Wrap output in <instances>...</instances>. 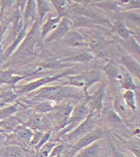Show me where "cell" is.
Returning a JSON list of instances; mask_svg holds the SVG:
<instances>
[{"instance_id":"cell-1","label":"cell","mask_w":140,"mask_h":157,"mask_svg":"<svg viewBox=\"0 0 140 157\" xmlns=\"http://www.w3.org/2000/svg\"><path fill=\"white\" fill-rule=\"evenodd\" d=\"M62 76H63V75H56V76L52 77H45L43 78L39 79L36 81H34V82L29 83V84L24 85V86H18L16 88V92L20 94H25V93H29L31 91H34L37 88L43 86L46 83L51 82L52 81L56 80Z\"/></svg>"},{"instance_id":"cell-2","label":"cell","mask_w":140,"mask_h":157,"mask_svg":"<svg viewBox=\"0 0 140 157\" xmlns=\"http://www.w3.org/2000/svg\"><path fill=\"white\" fill-rule=\"evenodd\" d=\"M26 154L20 146L14 145H4L0 147V157H22Z\"/></svg>"},{"instance_id":"cell-3","label":"cell","mask_w":140,"mask_h":157,"mask_svg":"<svg viewBox=\"0 0 140 157\" xmlns=\"http://www.w3.org/2000/svg\"><path fill=\"white\" fill-rule=\"evenodd\" d=\"M103 137L102 133L99 132H93L88 134L82 138L80 140L78 141V143L74 146V152H77L81 149L88 146V145L100 139Z\"/></svg>"},{"instance_id":"cell-4","label":"cell","mask_w":140,"mask_h":157,"mask_svg":"<svg viewBox=\"0 0 140 157\" xmlns=\"http://www.w3.org/2000/svg\"><path fill=\"white\" fill-rule=\"evenodd\" d=\"M16 137L22 141L29 143L32 139L34 135L32 130L31 129L25 127H16L14 129Z\"/></svg>"},{"instance_id":"cell-5","label":"cell","mask_w":140,"mask_h":157,"mask_svg":"<svg viewBox=\"0 0 140 157\" xmlns=\"http://www.w3.org/2000/svg\"><path fill=\"white\" fill-rule=\"evenodd\" d=\"M19 110L20 105L18 104H14L0 109V120H4L11 117L13 114L18 112Z\"/></svg>"},{"instance_id":"cell-6","label":"cell","mask_w":140,"mask_h":157,"mask_svg":"<svg viewBox=\"0 0 140 157\" xmlns=\"http://www.w3.org/2000/svg\"><path fill=\"white\" fill-rule=\"evenodd\" d=\"M100 151V146L98 144L95 143L93 145L88 147L83 151L79 156L80 157H94L99 154Z\"/></svg>"},{"instance_id":"cell-7","label":"cell","mask_w":140,"mask_h":157,"mask_svg":"<svg viewBox=\"0 0 140 157\" xmlns=\"http://www.w3.org/2000/svg\"><path fill=\"white\" fill-rule=\"evenodd\" d=\"M17 127L16 120L12 117L7 118L0 121V127L6 130L12 132Z\"/></svg>"},{"instance_id":"cell-8","label":"cell","mask_w":140,"mask_h":157,"mask_svg":"<svg viewBox=\"0 0 140 157\" xmlns=\"http://www.w3.org/2000/svg\"><path fill=\"white\" fill-rule=\"evenodd\" d=\"M15 71L12 70H0V86L7 84L8 81L14 75Z\"/></svg>"},{"instance_id":"cell-9","label":"cell","mask_w":140,"mask_h":157,"mask_svg":"<svg viewBox=\"0 0 140 157\" xmlns=\"http://www.w3.org/2000/svg\"><path fill=\"white\" fill-rule=\"evenodd\" d=\"M121 82L126 89L130 90L134 89L135 88L132 77L128 73L123 74V75L121 78Z\"/></svg>"},{"instance_id":"cell-10","label":"cell","mask_w":140,"mask_h":157,"mask_svg":"<svg viewBox=\"0 0 140 157\" xmlns=\"http://www.w3.org/2000/svg\"><path fill=\"white\" fill-rule=\"evenodd\" d=\"M124 98L126 102L130 107H131L133 109H136L135 106V99L134 94L131 90L126 92L124 94Z\"/></svg>"},{"instance_id":"cell-11","label":"cell","mask_w":140,"mask_h":157,"mask_svg":"<svg viewBox=\"0 0 140 157\" xmlns=\"http://www.w3.org/2000/svg\"><path fill=\"white\" fill-rule=\"evenodd\" d=\"M55 146V144L54 143H47V144H44L38 151H40L39 155L41 157L48 156L49 152L51 151V150Z\"/></svg>"},{"instance_id":"cell-12","label":"cell","mask_w":140,"mask_h":157,"mask_svg":"<svg viewBox=\"0 0 140 157\" xmlns=\"http://www.w3.org/2000/svg\"><path fill=\"white\" fill-rule=\"evenodd\" d=\"M54 106H55V104L52 102L44 103L41 104L39 105H38L37 106V109L42 112H46L47 111L52 110V109L54 108Z\"/></svg>"},{"instance_id":"cell-13","label":"cell","mask_w":140,"mask_h":157,"mask_svg":"<svg viewBox=\"0 0 140 157\" xmlns=\"http://www.w3.org/2000/svg\"><path fill=\"white\" fill-rule=\"evenodd\" d=\"M87 109L84 106L81 105L77 107L74 112V117H80L86 114Z\"/></svg>"},{"instance_id":"cell-14","label":"cell","mask_w":140,"mask_h":157,"mask_svg":"<svg viewBox=\"0 0 140 157\" xmlns=\"http://www.w3.org/2000/svg\"><path fill=\"white\" fill-rule=\"evenodd\" d=\"M50 134L49 133H47L45 134L44 135H43L41 137V139L40 140V141L38 142L37 144L35 146V149H36V151L38 152L40 148H41V146L45 144V143L46 142L47 140H49L50 138Z\"/></svg>"},{"instance_id":"cell-15","label":"cell","mask_w":140,"mask_h":157,"mask_svg":"<svg viewBox=\"0 0 140 157\" xmlns=\"http://www.w3.org/2000/svg\"><path fill=\"white\" fill-rule=\"evenodd\" d=\"M43 135V134L42 132H36V134L34 135L33 136L32 139H31V141H30L31 144L35 146L38 143V142L40 141Z\"/></svg>"},{"instance_id":"cell-16","label":"cell","mask_w":140,"mask_h":157,"mask_svg":"<svg viewBox=\"0 0 140 157\" xmlns=\"http://www.w3.org/2000/svg\"><path fill=\"white\" fill-rule=\"evenodd\" d=\"M15 95L11 92H7L6 93H1L0 94V100H2L3 98H14Z\"/></svg>"},{"instance_id":"cell-17","label":"cell","mask_w":140,"mask_h":157,"mask_svg":"<svg viewBox=\"0 0 140 157\" xmlns=\"http://www.w3.org/2000/svg\"><path fill=\"white\" fill-rule=\"evenodd\" d=\"M6 134L5 133H0V147L5 145L7 140Z\"/></svg>"},{"instance_id":"cell-18","label":"cell","mask_w":140,"mask_h":157,"mask_svg":"<svg viewBox=\"0 0 140 157\" xmlns=\"http://www.w3.org/2000/svg\"><path fill=\"white\" fill-rule=\"evenodd\" d=\"M64 149V146H58L57 147H56L52 152V155H56L60 153Z\"/></svg>"},{"instance_id":"cell-19","label":"cell","mask_w":140,"mask_h":157,"mask_svg":"<svg viewBox=\"0 0 140 157\" xmlns=\"http://www.w3.org/2000/svg\"><path fill=\"white\" fill-rule=\"evenodd\" d=\"M4 53L3 49H2V47L0 46V64L2 63V61L4 59Z\"/></svg>"},{"instance_id":"cell-20","label":"cell","mask_w":140,"mask_h":157,"mask_svg":"<svg viewBox=\"0 0 140 157\" xmlns=\"http://www.w3.org/2000/svg\"><path fill=\"white\" fill-rule=\"evenodd\" d=\"M4 30H5V29H4V28H3V27H2L0 28V43L2 40V38L3 36Z\"/></svg>"},{"instance_id":"cell-21","label":"cell","mask_w":140,"mask_h":157,"mask_svg":"<svg viewBox=\"0 0 140 157\" xmlns=\"http://www.w3.org/2000/svg\"><path fill=\"white\" fill-rule=\"evenodd\" d=\"M11 132L9 130H6L0 127V133H5V134H9Z\"/></svg>"}]
</instances>
